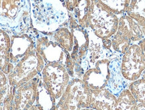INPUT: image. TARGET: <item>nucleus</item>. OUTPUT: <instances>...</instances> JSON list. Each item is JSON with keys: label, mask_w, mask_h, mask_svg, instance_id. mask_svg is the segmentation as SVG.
<instances>
[{"label": "nucleus", "mask_w": 145, "mask_h": 110, "mask_svg": "<svg viewBox=\"0 0 145 110\" xmlns=\"http://www.w3.org/2000/svg\"><path fill=\"white\" fill-rule=\"evenodd\" d=\"M128 88L138 103H145V79L139 78L135 81L130 82Z\"/></svg>", "instance_id": "nucleus-25"}, {"label": "nucleus", "mask_w": 145, "mask_h": 110, "mask_svg": "<svg viewBox=\"0 0 145 110\" xmlns=\"http://www.w3.org/2000/svg\"><path fill=\"white\" fill-rule=\"evenodd\" d=\"M138 102L129 88H125L117 96L114 110H135Z\"/></svg>", "instance_id": "nucleus-21"}, {"label": "nucleus", "mask_w": 145, "mask_h": 110, "mask_svg": "<svg viewBox=\"0 0 145 110\" xmlns=\"http://www.w3.org/2000/svg\"><path fill=\"white\" fill-rule=\"evenodd\" d=\"M9 89L8 76L0 70V101L5 97Z\"/></svg>", "instance_id": "nucleus-26"}, {"label": "nucleus", "mask_w": 145, "mask_h": 110, "mask_svg": "<svg viewBox=\"0 0 145 110\" xmlns=\"http://www.w3.org/2000/svg\"><path fill=\"white\" fill-rule=\"evenodd\" d=\"M126 14L139 24L145 36V0H130Z\"/></svg>", "instance_id": "nucleus-20"}, {"label": "nucleus", "mask_w": 145, "mask_h": 110, "mask_svg": "<svg viewBox=\"0 0 145 110\" xmlns=\"http://www.w3.org/2000/svg\"><path fill=\"white\" fill-rule=\"evenodd\" d=\"M74 38L73 47L70 53L72 60L78 65L86 58L89 47V33L88 29L79 27L71 29Z\"/></svg>", "instance_id": "nucleus-13"}, {"label": "nucleus", "mask_w": 145, "mask_h": 110, "mask_svg": "<svg viewBox=\"0 0 145 110\" xmlns=\"http://www.w3.org/2000/svg\"><path fill=\"white\" fill-rule=\"evenodd\" d=\"M111 60L109 58L99 60L84 73L81 79L89 88L98 89L106 87L110 76L109 64Z\"/></svg>", "instance_id": "nucleus-12"}, {"label": "nucleus", "mask_w": 145, "mask_h": 110, "mask_svg": "<svg viewBox=\"0 0 145 110\" xmlns=\"http://www.w3.org/2000/svg\"><path fill=\"white\" fill-rule=\"evenodd\" d=\"M10 47V34L7 31L0 28V70L5 74H8Z\"/></svg>", "instance_id": "nucleus-18"}, {"label": "nucleus", "mask_w": 145, "mask_h": 110, "mask_svg": "<svg viewBox=\"0 0 145 110\" xmlns=\"http://www.w3.org/2000/svg\"><path fill=\"white\" fill-rule=\"evenodd\" d=\"M121 58L122 57H118L110 61L109 64L110 76L105 87L116 97L123 89L128 87L130 83L125 79L121 72Z\"/></svg>", "instance_id": "nucleus-14"}, {"label": "nucleus", "mask_w": 145, "mask_h": 110, "mask_svg": "<svg viewBox=\"0 0 145 110\" xmlns=\"http://www.w3.org/2000/svg\"><path fill=\"white\" fill-rule=\"evenodd\" d=\"M44 60L36 49L28 53L7 74L9 85L18 87L40 74L44 68Z\"/></svg>", "instance_id": "nucleus-4"}, {"label": "nucleus", "mask_w": 145, "mask_h": 110, "mask_svg": "<svg viewBox=\"0 0 145 110\" xmlns=\"http://www.w3.org/2000/svg\"><path fill=\"white\" fill-rule=\"evenodd\" d=\"M121 72L128 82L140 78L145 70V57L138 43L131 44L121 58Z\"/></svg>", "instance_id": "nucleus-9"}, {"label": "nucleus", "mask_w": 145, "mask_h": 110, "mask_svg": "<svg viewBox=\"0 0 145 110\" xmlns=\"http://www.w3.org/2000/svg\"><path fill=\"white\" fill-rule=\"evenodd\" d=\"M91 0H79L77 6L72 13L79 25L85 28H89L88 13L91 6Z\"/></svg>", "instance_id": "nucleus-22"}, {"label": "nucleus", "mask_w": 145, "mask_h": 110, "mask_svg": "<svg viewBox=\"0 0 145 110\" xmlns=\"http://www.w3.org/2000/svg\"><path fill=\"white\" fill-rule=\"evenodd\" d=\"M52 37L68 53L71 52L74 44V38L71 29L68 26L61 27L50 32Z\"/></svg>", "instance_id": "nucleus-19"}, {"label": "nucleus", "mask_w": 145, "mask_h": 110, "mask_svg": "<svg viewBox=\"0 0 145 110\" xmlns=\"http://www.w3.org/2000/svg\"><path fill=\"white\" fill-rule=\"evenodd\" d=\"M135 110H145V103H138Z\"/></svg>", "instance_id": "nucleus-29"}, {"label": "nucleus", "mask_w": 145, "mask_h": 110, "mask_svg": "<svg viewBox=\"0 0 145 110\" xmlns=\"http://www.w3.org/2000/svg\"><path fill=\"white\" fill-rule=\"evenodd\" d=\"M40 74L18 87H13V110H30L36 99Z\"/></svg>", "instance_id": "nucleus-10"}, {"label": "nucleus", "mask_w": 145, "mask_h": 110, "mask_svg": "<svg viewBox=\"0 0 145 110\" xmlns=\"http://www.w3.org/2000/svg\"><path fill=\"white\" fill-rule=\"evenodd\" d=\"M56 105L55 100L44 86L40 76L35 103L30 110H55Z\"/></svg>", "instance_id": "nucleus-17"}, {"label": "nucleus", "mask_w": 145, "mask_h": 110, "mask_svg": "<svg viewBox=\"0 0 145 110\" xmlns=\"http://www.w3.org/2000/svg\"><path fill=\"white\" fill-rule=\"evenodd\" d=\"M104 6L116 15L120 16L126 13L130 0H97Z\"/></svg>", "instance_id": "nucleus-24"}, {"label": "nucleus", "mask_w": 145, "mask_h": 110, "mask_svg": "<svg viewBox=\"0 0 145 110\" xmlns=\"http://www.w3.org/2000/svg\"><path fill=\"white\" fill-rule=\"evenodd\" d=\"M31 28L24 33L10 35L11 47L8 74L19 60L35 49L34 41L30 34Z\"/></svg>", "instance_id": "nucleus-11"}, {"label": "nucleus", "mask_w": 145, "mask_h": 110, "mask_svg": "<svg viewBox=\"0 0 145 110\" xmlns=\"http://www.w3.org/2000/svg\"><path fill=\"white\" fill-rule=\"evenodd\" d=\"M79 0H63L65 7L69 12H72L75 7L77 6Z\"/></svg>", "instance_id": "nucleus-27"}, {"label": "nucleus", "mask_w": 145, "mask_h": 110, "mask_svg": "<svg viewBox=\"0 0 145 110\" xmlns=\"http://www.w3.org/2000/svg\"><path fill=\"white\" fill-rule=\"evenodd\" d=\"M93 109L90 107V88L81 78H71L55 110Z\"/></svg>", "instance_id": "nucleus-5"}, {"label": "nucleus", "mask_w": 145, "mask_h": 110, "mask_svg": "<svg viewBox=\"0 0 145 110\" xmlns=\"http://www.w3.org/2000/svg\"><path fill=\"white\" fill-rule=\"evenodd\" d=\"M32 28L50 33L60 27L68 26L69 12L61 0H30Z\"/></svg>", "instance_id": "nucleus-1"}, {"label": "nucleus", "mask_w": 145, "mask_h": 110, "mask_svg": "<svg viewBox=\"0 0 145 110\" xmlns=\"http://www.w3.org/2000/svg\"><path fill=\"white\" fill-rule=\"evenodd\" d=\"M91 1L88 13L89 28L99 38H110L118 30L120 16L108 10L97 0Z\"/></svg>", "instance_id": "nucleus-3"}, {"label": "nucleus", "mask_w": 145, "mask_h": 110, "mask_svg": "<svg viewBox=\"0 0 145 110\" xmlns=\"http://www.w3.org/2000/svg\"><path fill=\"white\" fill-rule=\"evenodd\" d=\"M87 29L89 33V47L86 58L81 65L85 72L99 60L105 58L112 60L118 57H122L113 50L110 38H101L96 36L89 28Z\"/></svg>", "instance_id": "nucleus-8"}, {"label": "nucleus", "mask_w": 145, "mask_h": 110, "mask_svg": "<svg viewBox=\"0 0 145 110\" xmlns=\"http://www.w3.org/2000/svg\"><path fill=\"white\" fill-rule=\"evenodd\" d=\"M31 28L30 0H0V28L12 35Z\"/></svg>", "instance_id": "nucleus-2"}, {"label": "nucleus", "mask_w": 145, "mask_h": 110, "mask_svg": "<svg viewBox=\"0 0 145 110\" xmlns=\"http://www.w3.org/2000/svg\"><path fill=\"white\" fill-rule=\"evenodd\" d=\"M138 45L140 46L141 49H142L143 54H144V56L145 57V37L143 38L142 40H140V41L138 43Z\"/></svg>", "instance_id": "nucleus-28"}, {"label": "nucleus", "mask_w": 145, "mask_h": 110, "mask_svg": "<svg viewBox=\"0 0 145 110\" xmlns=\"http://www.w3.org/2000/svg\"><path fill=\"white\" fill-rule=\"evenodd\" d=\"M140 77H142V78H144V79H145V70H144V71H143L142 74V75H141V76H140Z\"/></svg>", "instance_id": "nucleus-30"}, {"label": "nucleus", "mask_w": 145, "mask_h": 110, "mask_svg": "<svg viewBox=\"0 0 145 110\" xmlns=\"http://www.w3.org/2000/svg\"><path fill=\"white\" fill-rule=\"evenodd\" d=\"M110 39L112 41V47L113 50L120 56H123L131 44H132L129 38L118 31H116L110 37Z\"/></svg>", "instance_id": "nucleus-23"}, {"label": "nucleus", "mask_w": 145, "mask_h": 110, "mask_svg": "<svg viewBox=\"0 0 145 110\" xmlns=\"http://www.w3.org/2000/svg\"><path fill=\"white\" fill-rule=\"evenodd\" d=\"M30 34L34 41L36 51L45 63L59 62L65 65L68 52L54 41L50 33H44L32 28Z\"/></svg>", "instance_id": "nucleus-7"}, {"label": "nucleus", "mask_w": 145, "mask_h": 110, "mask_svg": "<svg viewBox=\"0 0 145 110\" xmlns=\"http://www.w3.org/2000/svg\"><path fill=\"white\" fill-rule=\"evenodd\" d=\"M117 31L129 38L132 43H138L145 37L139 24L126 13L120 16Z\"/></svg>", "instance_id": "nucleus-16"}, {"label": "nucleus", "mask_w": 145, "mask_h": 110, "mask_svg": "<svg viewBox=\"0 0 145 110\" xmlns=\"http://www.w3.org/2000/svg\"><path fill=\"white\" fill-rule=\"evenodd\" d=\"M117 97L106 88L90 89V107L95 110H114Z\"/></svg>", "instance_id": "nucleus-15"}, {"label": "nucleus", "mask_w": 145, "mask_h": 110, "mask_svg": "<svg viewBox=\"0 0 145 110\" xmlns=\"http://www.w3.org/2000/svg\"><path fill=\"white\" fill-rule=\"evenodd\" d=\"M40 76L57 104L71 79L65 65L59 62L47 63L40 73Z\"/></svg>", "instance_id": "nucleus-6"}]
</instances>
